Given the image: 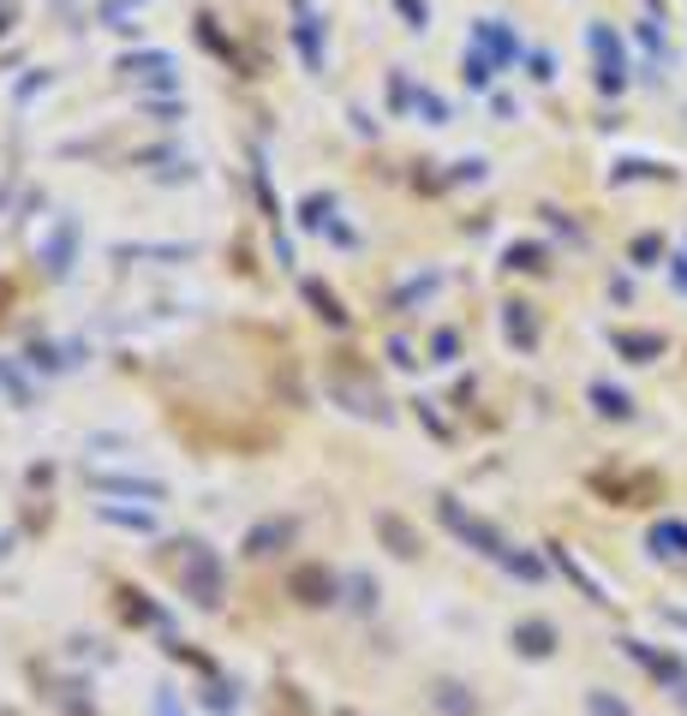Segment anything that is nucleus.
<instances>
[{"label": "nucleus", "instance_id": "f257e3e1", "mask_svg": "<svg viewBox=\"0 0 687 716\" xmlns=\"http://www.w3.org/2000/svg\"><path fill=\"white\" fill-rule=\"evenodd\" d=\"M120 72L132 84H144V90H180V72H174V60L162 55V48H144V55H126L120 60Z\"/></svg>", "mask_w": 687, "mask_h": 716}, {"label": "nucleus", "instance_id": "f03ea898", "mask_svg": "<svg viewBox=\"0 0 687 716\" xmlns=\"http://www.w3.org/2000/svg\"><path fill=\"white\" fill-rule=\"evenodd\" d=\"M592 55H597V90L616 96V90L628 84V72H621V48H616V36H609L604 24H592Z\"/></svg>", "mask_w": 687, "mask_h": 716}, {"label": "nucleus", "instance_id": "7ed1b4c3", "mask_svg": "<svg viewBox=\"0 0 687 716\" xmlns=\"http://www.w3.org/2000/svg\"><path fill=\"white\" fill-rule=\"evenodd\" d=\"M294 43H299V55H305V67H311V72H323V31H317V24H323V19H317V12H311V0H294Z\"/></svg>", "mask_w": 687, "mask_h": 716}, {"label": "nucleus", "instance_id": "20e7f679", "mask_svg": "<svg viewBox=\"0 0 687 716\" xmlns=\"http://www.w3.org/2000/svg\"><path fill=\"white\" fill-rule=\"evenodd\" d=\"M473 48L478 55H490L496 67H502V60H520V36H508L502 19H478L473 24Z\"/></svg>", "mask_w": 687, "mask_h": 716}, {"label": "nucleus", "instance_id": "39448f33", "mask_svg": "<svg viewBox=\"0 0 687 716\" xmlns=\"http://www.w3.org/2000/svg\"><path fill=\"white\" fill-rule=\"evenodd\" d=\"M186 573H192V592H198V604H215V556L203 544H186Z\"/></svg>", "mask_w": 687, "mask_h": 716}, {"label": "nucleus", "instance_id": "423d86ee", "mask_svg": "<svg viewBox=\"0 0 687 716\" xmlns=\"http://www.w3.org/2000/svg\"><path fill=\"white\" fill-rule=\"evenodd\" d=\"M299 293H305V305H311V311H317V317H323V323H329V329H347V305H341V299H335V293H329V287H323V281H305V287H299Z\"/></svg>", "mask_w": 687, "mask_h": 716}, {"label": "nucleus", "instance_id": "0eeeda50", "mask_svg": "<svg viewBox=\"0 0 687 716\" xmlns=\"http://www.w3.org/2000/svg\"><path fill=\"white\" fill-rule=\"evenodd\" d=\"M287 592H294L299 604H329V597H335V580H329L323 568H299V573H294V585H287Z\"/></svg>", "mask_w": 687, "mask_h": 716}, {"label": "nucleus", "instance_id": "6e6552de", "mask_svg": "<svg viewBox=\"0 0 687 716\" xmlns=\"http://www.w3.org/2000/svg\"><path fill=\"white\" fill-rule=\"evenodd\" d=\"M72 239H79V227L60 222V227H55V239H48V251H43V263H48V275H55V281L72 268Z\"/></svg>", "mask_w": 687, "mask_h": 716}, {"label": "nucleus", "instance_id": "1a4fd4ad", "mask_svg": "<svg viewBox=\"0 0 687 716\" xmlns=\"http://www.w3.org/2000/svg\"><path fill=\"white\" fill-rule=\"evenodd\" d=\"M299 227H305V234H323V227H335V198H329V191H311V198L299 203Z\"/></svg>", "mask_w": 687, "mask_h": 716}, {"label": "nucleus", "instance_id": "9d476101", "mask_svg": "<svg viewBox=\"0 0 687 716\" xmlns=\"http://www.w3.org/2000/svg\"><path fill=\"white\" fill-rule=\"evenodd\" d=\"M502 335L514 347H532L538 341V323H532V305H502Z\"/></svg>", "mask_w": 687, "mask_h": 716}, {"label": "nucleus", "instance_id": "9b49d317", "mask_svg": "<svg viewBox=\"0 0 687 716\" xmlns=\"http://www.w3.org/2000/svg\"><path fill=\"white\" fill-rule=\"evenodd\" d=\"M442 520H449V526L461 532V537H473L478 549H490V556H502V544H496V532H490V526H478V520H466L454 502H442Z\"/></svg>", "mask_w": 687, "mask_h": 716}, {"label": "nucleus", "instance_id": "f8f14e48", "mask_svg": "<svg viewBox=\"0 0 687 716\" xmlns=\"http://www.w3.org/2000/svg\"><path fill=\"white\" fill-rule=\"evenodd\" d=\"M377 532H383V544L394 549V556H418V532L406 526L401 514H377Z\"/></svg>", "mask_w": 687, "mask_h": 716}, {"label": "nucleus", "instance_id": "ddd939ff", "mask_svg": "<svg viewBox=\"0 0 687 716\" xmlns=\"http://www.w3.org/2000/svg\"><path fill=\"white\" fill-rule=\"evenodd\" d=\"M616 353L633 358V365H652V358L664 353V335H633V329H621V335H616Z\"/></svg>", "mask_w": 687, "mask_h": 716}, {"label": "nucleus", "instance_id": "4468645a", "mask_svg": "<svg viewBox=\"0 0 687 716\" xmlns=\"http://www.w3.org/2000/svg\"><path fill=\"white\" fill-rule=\"evenodd\" d=\"M198 36H203V48H210V55H222V60H234V67H246V60H239V48L227 43L222 31H215V19H210V12L198 19Z\"/></svg>", "mask_w": 687, "mask_h": 716}, {"label": "nucleus", "instance_id": "2eb2a0df", "mask_svg": "<svg viewBox=\"0 0 687 716\" xmlns=\"http://www.w3.org/2000/svg\"><path fill=\"white\" fill-rule=\"evenodd\" d=\"M287 537H294V526H287V520H275V526H258L246 537V549L251 556H270V544H287Z\"/></svg>", "mask_w": 687, "mask_h": 716}, {"label": "nucleus", "instance_id": "dca6fc26", "mask_svg": "<svg viewBox=\"0 0 687 716\" xmlns=\"http://www.w3.org/2000/svg\"><path fill=\"white\" fill-rule=\"evenodd\" d=\"M592 406H597V413H609V418H628V413H633L628 394H621V389H604V382L592 389Z\"/></svg>", "mask_w": 687, "mask_h": 716}, {"label": "nucleus", "instance_id": "f3484780", "mask_svg": "<svg viewBox=\"0 0 687 716\" xmlns=\"http://www.w3.org/2000/svg\"><path fill=\"white\" fill-rule=\"evenodd\" d=\"M102 520H108V526H126V532H156V520L132 514V508H102Z\"/></svg>", "mask_w": 687, "mask_h": 716}, {"label": "nucleus", "instance_id": "a211bd4d", "mask_svg": "<svg viewBox=\"0 0 687 716\" xmlns=\"http://www.w3.org/2000/svg\"><path fill=\"white\" fill-rule=\"evenodd\" d=\"M490 67H496V60H490V55H478V48L461 60V72H466V84H473V90H490Z\"/></svg>", "mask_w": 687, "mask_h": 716}, {"label": "nucleus", "instance_id": "6ab92c4d", "mask_svg": "<svg viewBox=\"0 0 687 716\" xmlns=\"http://www.w3.org/2000/svg\"><path fill=\"white\" fill-rule=\"evenodd\" d=\"M502 263H508V268H526V275H538V268H544V246H508Z\"/></svg>", "mask_w": 687, "mask_h": 716}, {"label": "nucleus", "instance_id": "aec40b11", "mask_svg": "<svg viewBox=\"0 0 687 716\" xmlns=\"http://www.w3.org/2000/svg\"><path fill=\"white\" fill-rule=\"evenodd\" d=\"M413 108L425 114L430 126H442V120H449V108H442V96H430V90H413Z\"/></svg>", "mask_w": 687, "mask_h": 716}, {"label": "nucleus", "instance_id": "412c9836", "mask_svg": "<svg viewBox=\"0 0 687 716\" xmlns=\"http://www.w3.org/2000/svg\"><path fill=\"white\" fill-rule=\"evenodd\" d=\"M394 12L406 19V31H425V24H430V7H425V0H394Z\"/></svg>", "mask_w": 687, "mask_h": 716}, {"label": "nucleus", "instance_id": "4be33fe9", "mask_svg": "<svg viewBox=\"0 0 687 716\" xmlns=\"http://www.w3.org/2000/svg\"><path fill=\"white\" fill-rule=\"evenodd\" d=\"M144 114H150V120H162V126H168L174 114H186V102H168V96H144Z\"/></svg>", "mask_w": 687, "mask_h": 716}, {"label": "nucleus", "instance_id": "5701e85b", "mask_svg": "<svg viewBox=\"0 0 687 716\" xmlns=\"http://www.w3.org/2000/svg\"><path fill=\"white\" fill-rule=\"evenodd\" d=\"M454 347H461V341H454V329H437V335H430V353H437V365H449Z\"/></svg>", "mask_w": 687, "mask_h": 716}, {"label": "nucleus", "instance_id": "b1692460", "mask_svg": "<svg viewBox=\"0 0 687 716\" xmlns=\"http://www.w3.org/2000/svg\"><path fill=\"white\" fill-rule=\"evenodd\" d=\"M132 7H144V0H102V19H126V12H132Z\"/></svg>", "mask_w": 687, "mask_h": 716}, {"label": "nucleus", "instance_id": "393cba45", "mask_svg": "<svg viewBox=\"0 0 687 716\" xmlns=\"http://www.w3.org/2000/svg\"><path fill=\"white\" fill-rule=\"evenodd\" d=\"M658 251H664V239H652V234H645V239H633V258H640V263H652Z\"/></svg>", "mask_w": 687, "mask_h": 716}, {"label": "nucleus", "instance_id": "a878e982", "mask_svg": "<svg viewBox=\"0 0 687 716\" xmlns=\"http://www.w3.org/2000/svg\"><path fill=\"white\" fill-rule=\"evenodd\" d=\"M36 90H48V72H43V67H36V72H31V79H24V84H19V102H31V96H36Z\"/></svg>", "mask_w": 687, "mask_h": 716}, {"label": "nucleus", "instance_id": "bb28decb", "mask_svg": "<svg viewBox=\"0 0 687 716\" xmlns=\"http://www.w3.org/2000/svg\"><path fill=\"white\" fill-rule=\"evenodd\" d=\"M0 389H7V394H12V401H19V406H24V382H19V377H12V370H7V365H0Z\"/></svg>", "mask_w": 687, "mask_h": 716}, {"label": "nucleus", "instance_id": "cd10ccee", "mask_svg": "<svg viewBox=\"0 0 687 716\" xmlns=\"http://www.w3.org/2000/svg\"><path fill=\"white\" fill-rule=\"evenodd\" d=\"M520 639H526V651H550V645H544V639H550L544 626H520Z\"/></svg>", "mask_w": 687, "mask_h": 716}, {"label": "nucleus", "instance_id": "c85d7f7f", "mask_svg": "<svg viewBox=\"0 0 687 716\" xmlns=\"http://www.w3.org/2000/svg\"><path fill=\"white\" fill-rule=\"evenodd\" d=\"M532 79H538V84L556 79V72H550V55H532Z\"/></svg>", "mask_w": 687, "mask_h": 716}, {"label": "nucleus", "instance_id": "c756f323", "mask_svg": "<svg viewBox=\"0 0 687 716\" xmlns=\"http://www.w3.org/2000/svg\"><path fill=\"white\" fill-rule=\"evenodd\" d=\"M454 179H485V162H478V156L461 162V168H454Z\"/></svg>", "mask_w": 687, "mask_h": 716}, {"label": "nucleus", "instance_id": "7c9ffc66", "mask_svg": "<svg viewBox=\"0 0 687 716\" xmlns=\"http://www.w3.org/2000/svg\"><path fill=\"white\" fill-rule=\"evenodd\" d=\"M7 31H12V12H7V7H0V36H7Z\"/></svg>", "mask_w": 687, "mask_h": 716}]
</instances>
